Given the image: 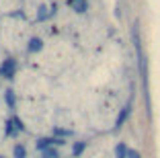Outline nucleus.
<instances>
[{"label": "nucleus", "instance_id": "obj_1", "mask_svg": "<svg viewBox=\"0 0 160 158\" xmlns=\"http://www.w3.org/2000/svg\"><path fill=\"white\" fill-rule=\"evenodd\" d=\"M53 144H56V146H62V144H64V140L53 138V135H52V138H39L35 146H37V150H39V152H43L45 148H49V146H53Z\"/></svg>", "mask_w": 160, "mask_h": 158}, {"label": "nucleus", "instance_id": "obj_7", "mask_svg": "<svg viewBox=\"0 0 160 158\" xmlns=\"http://www.w3.org/2000/svg\"><path fill=\"white\" fill-rule=\"evenodd\" d=\"M41 158H60V152H58V148L49 146V148H45L41 152Z\"/></svg>", "mask_w": 160, "mask_h": 158}, {"label": "nucleus", "instance_id": "obj_8", "mask_svg": "<svg viewBox=\"0 0 160 158\" xmlns=\"http://www.w3.org/2000/svg\"><path fill=\"white\" fill-rule=\"evenodd\" d=\"M12 154H14V158H27V148L23 144H17L12 148Z\"/></svg>", "mask_w": 160, "mask_h": 158}, {"label": "nucleus", "instance_id": "obj_6", "mask_svg": "<svg viewBox=\"0 0 160 158\" xmlns=\"http://www.w3.org/2000/svg\"><path fill=\"white\" fill-rule=\"evenodd\" d=\"M41 47H43V41L39 37H33L31 41H29V47H27V49L31 51V54H35V51H41Z\"/></svg>", "mask_w": 160, "mask_h": 158}, {"label": "nucleus", "instance_id": "obj_11", "mask_svg": "<svg viewBox=\"0 0 160 158\" xmlns=\"http://www.w3.org/2000/svg\"><path fill=\"white\" fill-rule=\"evenodd\" d=\"M4 99H6V105H8L10 109H14V93H12V90H6Z\"/></svg>", "mask_w": 160, "mask_h": 158}, {"label": "nucleus", "instance_id": "obj_13", "mask_svg": "<svg viewBox=\"0 0 160 158\" xmlns=\"http://www.w3.org/2000/svg\"><path fill=\"white\" fill-rule=\"evenodd\" d=\"M39 21H43V19H47V8L45 6H41V8H39V17H37Z\"/></svg>", "mask_w": 160, "mask_h": 158}, {"label": "nucleus", "instance_id": "obj_9", "mask_svg": "<svg viewBox=\"0 0 160 158\" xmlns=\"http://www.w3.org/2000/svg\"><path fill=\"white\" fill-rule=\"evenodd\" d=\"M127 152H129V148H127L125 144H117L115 146V156L117 158H127Z\"/></svg>", "mask_w": 160, "mask_h": 158}, {"label": "nucleus", "instance_id": "obj_3", "mask_svg": "<svg viewBox=\"0 0 160 158\" xmlns=\"http://www.w3.org/2000/svg\"><path fill=\"white\" fill-rule=\"evenodd\" d=\"M14 68H17V64H14V60H6L4 64H2V76L4 78H12L14 76Z\"/></svg>", "mask_w": 160, "mask_h": 158}, {"label": "nucleus", "instance_id": "obj_10", "mask_svg": "<svg viewBox=\"0 0 160 158\" xmlns=\"http://www.w3.org/2000/svg\"><path fill=\"white\" fill-rule=\"evenodd\" d=\"M84 148H86V142H76L74 148H72V152H74V156H80V154L84 152Z\"/></svg>", "mask_w": 160, "mask_h": 158}, {"label": "nucleus", "instance_id": "obj_12", "mask_svg": "<svg viewBox=\"0 0 160 158\" xmlns=\"http://www.w3.org/2000/svg\"><path fill=\"white\" fill-rule=\"evenodd\" d=\"M53 134L56 135H72L70 130H62V127H53Z\"/></svg>", "mask_w": 160, "mask_h": 158}, {"label": "nucleus", "instance_id": "obj_2", "mask_svg": "<svg viewBox=\"0 0 160 158\" xmlns=\"http://www.w3.org/2000/svg\"><path fill=\"white\" fill-rule=\"evenodd\" d=\"M25 125L23 121L19 119V117H12V119H8V123H6V135H14L19 134V131H23Z\"/></svg>", "mask_w": 160, "mask_h": 158}, {"label": "nucleus", "instance_id": "obj_4", "mask_svg": "<svg viewBox=\"0 0 160 158\" xmlns=\"http://www.w3.org/2000/svg\"><path fill=\"white\" fill-rule=\"evenodd\" d=\"M129 113H132V107H129V105H127V107H123L121 113H119V117H117V121H115V127H121V125H123V121L129 117Z\"/></svg>", "mask_w": 160, "mask_h": 158}, {"label": "nucleus", "instance_id": "obj_15", "mask_svg": "<svg viewBox=\"0 0 160 158\" xmlns=\"http://www.w3.org/2000/svg\"><path fill=\"white\" fill-rule=\"evenodd\" d=\"M0 158H4V156H0Z\"/></svg>", "mask_w": 160, "mask_h": 158}, {"label": "nucleus", "instance_id": "obj_14", "mask_svg": "<svg viewBox=\"0 0 160 158\" xmlns=\"http://www.w3.org/2000/svg\"><path fill=\"white\" fill-rule=\"evenodd\" d=\"M127 158H142V154L138 152V150H129V152H127Z\"/></svg>", "mask_w": 160, "mask_h": 158}, {"label": "nucleus", "instance_id": "obj_5", "mask_svg": "<svg viewBox=\"0 0 160 158\" xmlns=\"http://www.w3.org/2000/svg\"><path fill=\"white\" fill-rule=\"evenodd\" d=\"M72 6H74L76 13H86V8H88V4H86V0H68Z\"/></svg>", "mask_w": 160, "mask_h": 158}]
</instances>
